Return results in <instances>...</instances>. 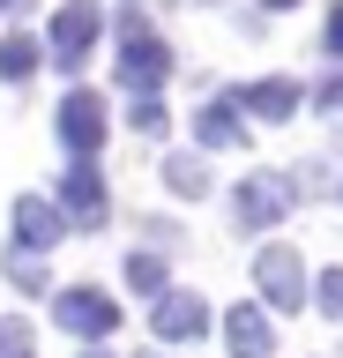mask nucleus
I'll list each match as a JSON object with an SVG mask.
<instances>
[{
  "instance_id": "nucleus-24",
  "label": "nucleus",
  "mask_w": 343,
  "mask_h": 358,
  "mask_svg": "<svg viewBox=\"0 0 343 358\" xmlns=\"http://www.w3.org/2000/svg\"><path fill=\"white\" fill-rule=\"evenodd\" d=\"M261 8H298V0H261Z\"/></svg>"
},
{
  "instance_id": "nucleus-14",
  "label": "nucleus",
  "mask_w": 343,
  "mask_h": 358,
  "mask_svg": "<svg viewBox=\"0 0 343 358\" xmlns=\"http://www.w3.org/2000/svg\"><path fill=\"white\" fill-rule=\"evenodd\" d=\"M164 187H172V194L180 201H202L209 194V164L194 150H180V157H164Z\"/></svg>"
},
{
  "instance_id": "nucleus-22",
  "label": "nucleus",
  "mask_w": 343,
  "mask_h": 358,
  "mask_svg": "<svg viewBox=\"0 0 343 358\" xmlns=\"http://www.w3.org/2000/svg\"><path fill=\"white\" fill-rule=\"evenodd\" d=\"M314 105H328V112H343V75H328V83L314 90Z\"/></svg>"
},
{
  "instance_id": "nucleus-13",
  "label": "nucleus",
  "mask_w": 343,
  "mask_h": 358,
  "mask_svg": "<svg viewBox=\"0 0 343 358\" xmlns=\"http://www.w3.org/2000/svg\"><path fill=\"white\" fill-rule=\"evenodd\" d=\"M38 67H45V45H38V38H23V30H8V38H0V83L23 90Z\"/></svg>"
},
{
  "instance_id": "nucleus-1",
  "label": "nucleus",
  "mask_w": 343,
  "mask_h": 358,
  "mask_svg": "<svg viewBox=\"0 0 343 358\" xmlns=\"http://www.w3.org/2000/svg\"><path fill=\"white\" fill-rule=\"evenodd\" d=\"M52 321H60L68 336H82V343H105V336L119 329V299H105L97 284H75V291L52 299Z\"/></svg>"
},
{
  "instance_id": "nucleus-20",
  "label": "nucleus",
  "mask_w": 343,
  "mask_h": 358,
  "mask_svg": "<svg viewBox=\"0 0 343 358\" xmlns=\"http://www.w3.org/2000/svg\"><path fill=\"white\" fill-rule=\"evenodd\" d=\"M142 239H149V254H172V246H180V224L172 217H142Z\"/></svg>"
},
{
  "instance_id": "nucleus-12",
  "label": "nucleus",
  "mask_w": 343,
  "mask_h": 358,
  "mask_svg": "<svg viewBox=\"0 0 343 358\" xmlns=\"http://www.w3.org/2000/svg\"><path fill=\"white\" fill-rule=\"evenodd\" d=\"M231 105H239V112H254V120H269V127H276V120H291V112H298V83H247L239 97H231Z\"/></svg>"
},
{
  "instance_id": "nucleus-3",
  "label": "nucleus",
  "mask_w": 343,
  "mask_h": 358,
  "mask_svg": "<svg viewBox=\"0 0 343 358\" xmlns=\"http://www.w3.org/2000/svg\"><path fill=\"white\" fill-rule=\"evenodd\" d=\"M291 179L284 172H254V179H239V194H231V217L247 224V231H269L276 217H291Z\"/></svg>"
},
{
  "instance_id": "nucleus-7",
  "label": "nucleus",
  "mask_w": 343,
  "mask_h": 358,
  "mask_svg": "<svg viewBox=\"0 0 343 358\" xmlns=\"http://www.w3.org/2000/svg\"><path fill=\"white\" fill-rule=\"evenodd\" d=\"M60 239H68V217L52 201H38V194H15V254H38L45 262Z\"/></svg>"
},
{
  "instance_id": "nucleus-16",
  "label": "nucleus",
  "mask_w": 343,
  "mask_h": 358,
  "mask_svg": "<svg viewBox=\"0 0 343 358\" xmlns=\"http://www.w3.org/2000/svg\"><path fill=\"white\" fill-rule=\"evenodd\" d=\"M0 268L15 276V291H45V262H38V254H15V246H8V254H0Z\"/></svg>"
},
{
  "instance_id": "nucleus-6",
  "label": "nucleus",
  "mask_w": 343,
  "mask_h": 358,
  "mask_svg": "<svg viewBox=\"0 0 343 358\" xmlns=\"http://www.w3.org/2000/svg\"><path fill=\"white\" fill-rule=\"evenodd\" d=\"M164 75H172V52H164L149 30L119 45V90H127V97H157V83H164Z\"/></svg>"
},
{
  "instance_id": "nucleus-8",
  "label": "nucleus",
  "mask_w": 343,
  "mask_h": 358,
  "mask_svg": "<svg viewBox=\"0 0 343 358\" xmlns=\"http://www.w3.org/2000/svg\"><path fill=\"white\" fill-rule=\"evenodd\" d=\"M149 329H157V343H202L209 336V306L194 291H164L157 306H149Z\"/></svg>"
},
{
  "instance_id": "nucleus-25",
  "label": "nucleus",
  "mask_w": 343,
  "mask_h": 358,
  "mask_svg": "<svg viewBox=\"0 0 343 358\" xmlns=\"http://www.w3.org/2000/svg\"><path fill=\"white\" fill-rule=\"evenodd\" d=\"M82 358H112V351H82Z\"/></svg>"
},
{
  "instance_id": "nucleus-2",
  "label": "nucleus",
  "mask_w": 343,
  "mask_h": 358,
  "mask_svg": "<svg viewBox=\"0 0 343 358\" xmlns=\"http://www.w3.org/2000/svg\"><path fill=\"white\" fill-rule=\"evenodd\" d=\"M254 284H261V299H269L276 313L306 306V268H298V246L269 239V246H261V254H254Z\"/></svg>"
},
{
  "instance_id": "nucleus-23",
  "label": "nucleus",
  "mask_w": 343,
  "mask_h": 358,
  "mask_svg": "<svg viewBox=\"0 0 343 358\" xmlns=\"http://www.w3.org/2000/svg\"><path fill=\"white\" fill-rule=\"evenodd\" d=\"M30 8H38V0H0V15H15V22H23Z\"/></svg>"
},
{
  "instance_id": "nucleus-10",
  "label": "nucleus",
  "mask_w": 343,
  "mask_h": 358,
  "mask_svg": "<svg viewBox=\"0 0 343 358\" xmlns=\"http://www.w3.org/2000/svg\"><path fill=\"white\" fill-rule=\"evenodd\" d=\"M224 343H231V358H269L276 351L269 313H254V299H247V306H231L224 313Z\"/></svg>"
},
{
  "instance_id": "nucleus-19",
  "label": "nucleus",
  "mask_w": 343,
  "mask_h": 358,
  "mask_svg": "<svg viewBox=\"0 0 343 358\" xmlns=\"http://www.w3.org/2000/svg\"><path fill=\"white\" fill-rule=\"evenodd\" d=\"M127 120H135V134H149V142H157V134L172 127V112H164L157 97H135V112H127Z\"/></svg>"
},
{
  "instance_id": "nucleus-5",
  "label": "nucleus",
  "mask_w": 343,
  "mask_h": 358,
  "mask_svg": "<svg viewBox=\"0 0 343 358\" xmlns=\"http://www.w3.org/2000/svg\"><path fill=\"white\" fill-rule=\"evenodd\" d=\"M60 142H68L82 164L97 157V142H105V97H97V90H82V83L68 90V105H60Z\"/></svg>"
},
{
  "instance_id": "nucleus-15",
  "label": "nucleus",
  "mask_w": 343,
  "mask_h": 358,
  "mask_svg": "<svg viewBox=\"0 0 343 358\" xmlns=\"http://www.w3.org/2000/svg\"><path fill=\"white\" fill-rule=\"evenodd\" d=\"M127 291H142V299H164V254H127Z\"/></svg>"
},
{
  "instance_id": "nucleus-18",
  "label": "nucleus",
  "mask_w": 343,
  "mask_h": 358,
  "mask_svg": "<svg viewBox=\"0 0 343 358\" xmlns=\"http://www.w3.org/2000/svg\"><path fill=\"white\" fill-rule=\"evenodd\" d=\"M0 358H38V336H30V321H0Z\"/></svg>"
},
{
  "instance_id": "nucleus-4",
  "label": "nucleus",
  "mask_w": 343,
  "mask_h": 358,
  "mask_svg": "<svg viewBox=\"0 0 343 358\" xmlns=\"http://www.w3.org/2000/svg\"><path fill=\"white\" fill-rule=\"evenodd\" d=\"M97 30H105V8H97V0H68V8L52 15V60H60V67L75 75V67L90 60Z\"/></svg>"
},
{
  "instance_id": "nucleus-11",
  "label": "nucleus",
  "mask_w": 343,
  "mask_h": 358,
  "mask_svg": "<svg viewBox=\"0 0 343 358\" xmlns=\"http://www.w3.org/2000/svg\"><path fill=\"white\" fill-rule=\"evenodd\" d=\"M194 142H202V150H239V142H247V120H239V105H231V97L202 105V112H194Z\"/></svg>"
},
{
  "instance_id": "nucleus-9",
  "label": "nucleus",
  "mask_w": 343,
  "mask_h": 358,
  "mask_svg": "<svg viewBox=\"0 0 343 358\" xmlns=\"http://www.w3.org/2000/svg\"><path fill=\"white\" fill-rule=\"evenodd\" d=\"M60 217H75L82 231L105 224V179H97V164H75V172L60 179Z\"/></svg>"
},
{
  "instance_id": "nucleus-17",
  "label": "nucleus",
  "mask_w": 343,
  "mask_h": 358,
  "mask_svg": "<svg viewBox=\"0 0 343 358\" xmlns=\"http://www.w3.org/2000/svg\"><path fill=\"white\" fill-rule=\"evenodd\" d=\"M306 299H314V306L328 313V321H343V268H321V276H314V291H306Z\"/></svg>"
},
{
  "instance_id": "nucleus-21",
  "label": "nucleus",
  "mask_w": 343,
  "mask_h": 358,
  "mask_svg": "<svg viewBox=\"0 0 343 358\" xmlns=\"http://www.w3.org/2000/svg\"><path fill=\"white\" fill-rule=\"evenodd\" d=\"M321 45H328V52H336V60H343V0H336V8H328V30H321Z\"/></svg>"
}]
</instances>
